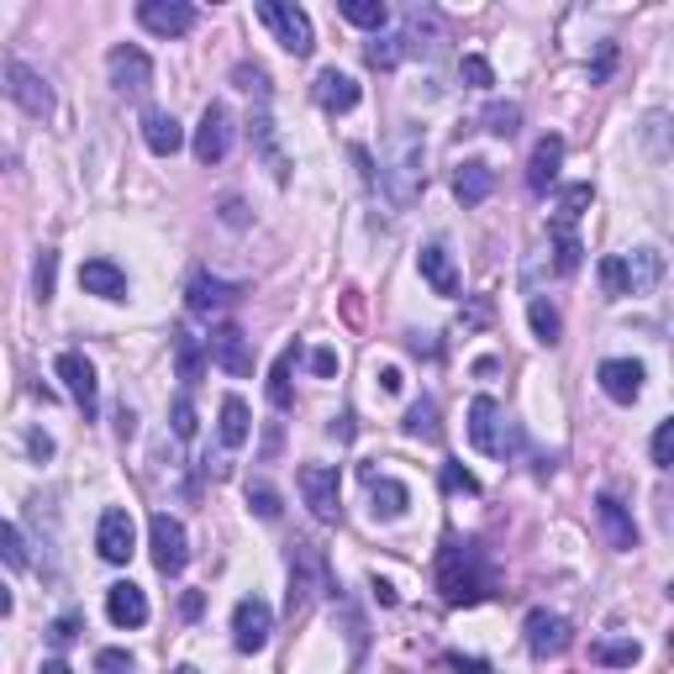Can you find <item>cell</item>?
I'll list each match as a JSON object with an SVG mask.
<instances>
[{
	"label": "cell",
	"mask_w": 674,
	"mask_h": 674,
	"mask_svg": "<svg viewBox=\"0 0 674 674\" xmlns=\"http://www.w3.org/2000/svg\"><path fill=\"white\" fill-rule=\"evenodd\" d=\"M438 590L448 606H480L496 590V564L480 543H448L438 554Z\"/></svg>",
	"instance_id": "obj_1"
},
{
	"label": "cell",
	"mask_w": 674,
	"mask_h": 674,
	"mask_svg": "<svg viewBox=\"0 0 674 674\" xmlns=\"http://www.w3.org/2000/svg\"><path fill=\"white\" fill-rule=\"evenodd\" d=\"M422 153H427V143H422V132H416V127H395V138L385 143L380 190H385V201L395 205V211H406V205H416V196H422V185H427V169H422Z\"/></svg>",
	"instance_id": "obj_2"
},
{
	"label": "cell",
	"mask_w": 674,
	"mask_h": 674,
	"mask_svg": "<svg viewBox=\"0 0 674 674\" xmlns=\"http://www.w3.org/2000/svg\"><path fill=\"white\" fill-rule=\"evenodd\" d=\"M470 442L485 453V459H506V453L522 448V433L506 422V411H500L490 395H480V401L470 406Z\"/></svg>",
	"instance_id": "obj_3"
},
{
	"label": "cell",
	"mask_w": 674,
	"mask_h": 674,
	"mask_svg": "<svg viewBox=\"0 0 674 674\" xmlns=\"http://www.w3.org/2000/svg\"><path fill=\"white\" fill-rule=\"evenodd\" d=\"M259 22L274 32V43L295 54V59H306L311 48H317V32H311V16L300 11V5H285V0H259Z\"/></svg>",
	"instance_id": "obj_4"
},
{
	"label": "cell",
	"mask_w": 674,
	"mask_h": 674,
	"mask_svg": "<svg viewBox=\"0 0 674 674\" xmlns=\"http://www.w3.org/2000/svg\"><path fill=\"white\" fill-rule=\"evenodd\" d=\"M327 590V558L317 543H295L291 548V616H306L311 601Z\"/></svg>",
	"instance_id": "obj_5"
},
{
	"label": "cell",
	"mask_w": 674,
	"mask_h": 674,
	"mask_svg": "<svg viewBox=\"0 0 674 674\" xmlns=\"http://www.w3.org/2000/svg\"><path fill=\"white\" fill-rule=\"evenodd\" d=\"M300 496L317 522H343V474L338 464H300Z\"/></svg>",
	"instance_id": "obj_6"
},
{
	"label": "cell",
	"mask_w": 674,
	"mask_h": 674,
	"mask_svg": "<svg viewBox=\"0 0 674 674\" xmlns=\"http://www.w3.org/2000/svg\"><path fill=\"white\" fill-rule=\"evenodd\" d=\"M0 90L27 111V117H54V90H48V80L37 74V69H27V63H0Z\"/></svg>",
	"instance_id": "obj_7"
},
{
	"label": "cell",
	"mask_w": 674,
	"mask_h": 674,
	"mask_svg": "<svg viewBox=\"0 0 674 674\" xmlns=\"http://www.w3.org/2000/svg\"><path fill=\"white\" fill-rule=\"evenodd\" d=\"M106 74H111V90L117 95H147V85H153V59H147L138 43H117L111 48V59H106Z\"/></svg>",
	"instance_id": "obj_8"
},
{
	"label": "cell",
	"mask_w": 674,
	"mask_h": 674,
	"mask_svg": "<svg viewBox=\"0 0 674 674\" xmlns=\"http://www.w3.org/2000/svg\"><path fill=\"white\" fill-rule=\"evenodd\" d=\"M147 543H153V564L164 569V575H179L185 564H190V537H185V522L169 517V511H158L153 522H147Z\"/></svg>",
	"instance_id": "obj_9"
},
{
	"label": "cell",
	"mask_w": 674,
	"mask_h": 674,
	"mask_svg": "<svg viewBox=\"0 0 674 674\" xmlns=\"http://www.w3.org/2000/svg\"><path fill=\"white\" fill-rule=\"evenodd\" d=\"M269 632H274V612H269V601L259 595H243L233 612V643L237 653H259L269 643Z\"/></svg>",
	"instance_id": "obj_10"
},
{
	"label": "cell",
	"mask_w": 674,
	"mask_h": 674,
	"mask_svg": "<svg viewBox=\"0 0 674 674\" xmlns=\"http://www.w3.org/2000/svg\"><path fill=\"white\" fill-rule=\"evenodd\" d=\"M196 158L201 164H222L227 158V147H233V111L222 106V100H211L201 111V127H196Z\"/></svg>",
	"instance_id": "obj_11"
},
{
	"label": "cell",
	"mask_w": 674,
	"mask_h": 674,
	"mask_svg": "<svg viewBox=\"0 0 674 674\" xmlns=\"http://www.w3.org/2000/svg\"><path fill=\"white\" fill-rule=\"evenodd\" d=\"M95 548H100L106 564H127V558L138 554V522H132V511L111 506L100 517V528H95Z\"/></svg>",
	"instance_id": "obj_12"
},
{
	"label": "cell",
	"mask_w": 674,
	"mask_h": 674,
	"mask_svg": "<svg viewBox=\"0 0 674 674\" xmlns=\"http://www.w3.org/2000/svg\"><path fill=\"white\" fill-rule=\"evenodd\" d=\"M59 380L69 385L74 406L85 411V416H95V406H100V385H95V364H90L85 353H74V348L59 353Z\"/></svg>",
	"instance_id": "obj_13"
},
{
	"label": "cell",
	"mask_w": 674,
	"mask_h": 674,
	"mask_svg": "<svg viewBox=\"0 0 674 674\" xmlns=\"http://www.w3.org/2000/svg\"><path fill=\"white\" fill-rule=\"evenodd\" d=\"M138 22L147 32H158V37H185V32L196 27V5L190 0H143L138 5Z\"/></svg>",
	"instance_id": "obj_14"
},
{
	"label": "cell",
	"mask_w": 674,
	"mask_h": 674,
	"mask_svg": "<svg viewBox=\"0 0 674 674\" xmlns=\"http://www.w3.org/2000/svg\"><path fill=\"white\" fill-rule=\"evenodd\" d=\"M205 358H211V364H222L227 375H248V369H253L248 338H243V327H233V322H222L211 338H205Z\"/></svg>",
	"instance_id": "obj_15"
},
{
	"label": "cell",
	"mask_w": 674,
	"mask_h": 674,
	"mask_svg": "<svg viewBox=\"0 0 674 674\" xmlns=\"http://www.w3.org/2000/svg\"><path fill=\"white\" fill-rule=\"evenodd\" d=\"M595 380H601V390L612 395L616 406H632V401L643 395V364H638V358H606V364L595 369Z\"/></svg>",
	"instance_id": "obj_16"
},
{
	"label": "cell",
	"mask_w": 674,
	"mask_h": 674,
	"mask_svg": "<svg viewBox=\"0 0 674 674\" xmlns=\"http://www.w3.org/2000/svg\"><path fill=\"white\" fill-rule=\"evenodd\" d=\"M569 643H575V638H569V622H564V616L543 612V606L528 616V648H532V659H558V653H564Z\"/></svg>",
	"instance_id": "obj_17"
},
{
	"label": "cell",
	"mask_w": 674,
	"mask_h": 674,
	"mask_svg": "<svg viewBox=\"0 0 674 674\" xmlns=\"http://www.w3.org/2000/svg\"><path fill=\"white\" fill-rule=\"evenodd\" d=\"M311 95H317V106L322 111H353L358 106V80L353 74H343V69H322L317 80H311Z\"/></svg>",
	"instance_id": "obj_18"
},
{
	"label": "cell",
	"mask_w": 674,
	"mask_h": 674,
	"mask_svg": "<svg viewBox=\"0 0 674 674\" xmlns=\"http://www.w3.org/2000/svg\"><path fill=\"white\" fill-rule=\"evenodd\" d=\"M80 291L100 295V300H127V274L111 259H85L80 264Z\"/></svg>",
	"instance_id": "obj_19"
},
{
	"label": "cell",
	"mask_w": 674,
	"mask_h": 674,
	"mask_svg": "<svg viewBox=\"0 0 674 674\" xmlns=\"http://www.w3.org/2000/svg\"><path fill=\"white\" fill-rule=\"evenodd\" d=\"M558 164H564V138H537V147H532V158H528V190L532 196H543L548 185L558 179Z\"/></svg>",
	"instance_id": "obj_20"
},
{
	"label": "cell",
	"mask_w": 674,
	"mask_h": 674,
	"mask_svg": "<svg viewBox=\"0 0 674 674\" xmlns=\"http://www.w3.org/2000/svg\"><path fill=\"white\" fill-rule=\"evenodd\" d=\"M490 190H496V169H490L485 158H464V164L453 169V196L464 205H480Z\"/></svg>",
	"instance_id": "obj_21"
},
{
	"label": "cell",
	"mask_w": 674,
	"mask_h": 674,
	"mask_svg": "<svg viewBox=\"0 0 674 674\" xmlns=\"http://www.w3.org/2000/svg\"><path fill=\"white\" fill-rule=\"evenodd\" d=\"M106 616L117 622V627H143L147 622V595L132 580H121V586L106 590Z\"/></svg>",
	"instance_id": "obj_22"
},
{
	"label": "cell",
	"mask_w": 674,
	"mask_h": 674,
	"mask_svg": "<svg viewBox=\"0 0 674 674\" xmlns=\"http://www.w3.org/2000/svg\"><path fill=\"white\" fill-rule=\"evenodd\" d=\"M364 480H369V500H375V517H385V522H395V517H406V506H411V490L401 485V480H380V474L364 464Z\"/></svg>",
	"instance_id": "obj_23"
},
{
	"label": "cell",
	"mask_w": 674,
	"mask_h": 674,
	"mask_svg": "<svg viewBox=\"0 0 674 674\" xmlns=\"http://www.w3.org/2000/svg\"><path fill=\"white\" fill-rule=\"evenodd\" d=\"M416 269H422V280L438 295H459V269H453V259L442 253L438 243H427V248L416 253Z\"/></svg>",
	"instance_id": "obj_24"
},
{
	"label": "cell",
	"mask_w": 674,
	"mask_h": 674,
	"mask_svg": "<svg viewBox=\"0 0 674 674\" xmlns=\"http://www.w3.org/2000/svg\"><path fill=\"white\" fill-rule=\"evenodd\" d=\"M143 143L158 153V158H169L185 147V127H179L169 111H143Z\"/></svg>",
	"instance_id": "obj_25"
},
{
	"label": "cell",
	"mask_w": 674,
	"mask_h": 674,
	"mask_svg": "<svg viewBox=\"0 0 674 674\" xmlns=\"http://www.w3.org/2000/svg\"><path fill=\"white\" fill-rule=\"evenodd\" d=\"M595 511H601V528L612 537V548H638V528H632V517H627V506L616 496H601L595 500Z\"/></svg>",
	"instance_id": "obj_26"
},
{
	"label": "cell",
	"mask_w": 674,
	"mask_h": 674,
	"mask_svg": "<svg viewBox=\"0 0 674 674\" xmlns=\"http://www.w3.org/2000/svg\"><path fill=\"white\" fill-rule=\"evenodd\" d=\"M237 300V291L233 285H222V280H211V274H196V280H190V311H196V317H211V311H222V306H233Z\"/></svg>",
	"instance_id": "obj_27"
},
{
	"label": "cell",
	"mask_w": 674,
	"mask_h": 674,
	"mask_svg": "<svg viewBox=\"0 0 674 674\" xmlns=\"http://www.w3.org/2000/svg\"><path fill=\"white\" fill-rule=\"evenodd\" d=\"M590 659L606 664V670H632V664L643 659V643H638V638H595V643H590Z\"/></svg>",
	"instance_id": "obj_28"
},
{
	"label": "cell",
	"mask_w": 674,
	"mask_h": 674,
	"mask_svg": "<svg viewBox=\"0 0 674 674\" xmlns=\"http://www.w3.org/2000/svg\"><path fill=\"white\" fill-rule=\"evenodd\" d=\"M216 433H222L227 448H243V442H248L253 422H248V401H243V395H227V401H222V422H216Z\"/></svg>",
	"instance_id": "obj_29"
},
{
	"label": "cell",
	"mask_w": 674,
	"mask_h": 674,
	"mask_svg": "<svg viewBox=\"0 0 674 674\" xmlns=\"http://www.w3.org/2000/svg\"><path fill=\"white\" fill-rule=\"evenodd\" d=\"M175 369L185 385H196L205 375V343L196 338V332H179L175 338Z\"/></svg>",
	"instance_id": "obj_30"
},
{
	"label": "cell",
	"mask_w": 674,
	"mask_h": 674,
	"mask_svg": "<svg viewBox=\"0 0 674 674\" xmlns=\"http://www.w3.org/2000/svg\"><path fill=\"white\" fill-rule=\"evenodd\" d=\"M406 433L422 442H438L442 438V422H438V401L433 395H422V401H411L406 411Z\"/></svg>",
	"instance_id": "obj_31"
},
{
	"label": "cell",
	"mask_w": 674,
	"mask_h": 674,
	"mask_svg": "<svg viewBox=\"0 0 674 674\" xmlns=\"http://www.w3.org/2000/svg\"><path fill=\"white\" fill-rule=\"evenodd\" d=\"M291 364H295V348H285L280 358H274V369H269V406H274V411H291L295 406Z\"/></svg>",
	"instance_id": "obj_32"
},
{
	"label": "cell",
	"mask_w": 674,
	"mask_h": 674,
	"mask_svg": "<svg viewBox=\"0 0 674 674\" xmlns=\"http://www.w3.org/2000/svg\"><path fill=\"white\" fill-rule=\"evenodd\" d=\"M590 201H595V190L590 185H569L564 196H558V222H554V233H569L580 216L590 211Z\"/></svg>",
	"instance_id": "obj_33"
},
{
	"label": "cell",
	"mask_w": 674,
	"mask_h": 674,
	"mask_svg": "<svg viewBox=\"0 0 674 674\" xmlns=\"http://www.w3.org/2000/svg\"><path fill=\"white\" fill-rule=\"evenodd\" d=\"M338 11H343V22H353V27H369V32H380L385 22H390V5H385V0H343Z\"/></svg>",
	"instance_id": "obj_34"
},
{
	"label": "cell",
	"mask_w": 674,
	"mask_h": 674,
	"mask_svg": "<svg viewBox=\"0 0 674 674\" xmlns=\"http://www.w3.org/2000/svg\"><path fill=\"white\" fill-rule=\"evenodd\" d=\"M627 269H632V295L653 291V280L664 274V259H659V248H638L632 259H627Z\"/></svg>",
	"instance_id": "obj_35"
},
{
	"label": "cell",
	"mask_w": 674,
	"mask_h": 674,
	"mask_svg": "<svg viewBox=\"0 0 674 674\" xmlns=\"http://www.w3.org/2000/svg\"><path fill=\"white\" fill-rule=\"evenodd\" d=\"M485 132H496V138H517V132H522V106H517V100H496V106H485Z\"/></svg>",
	"instance_id": "obj_36"
},
{
	"label": "cell",
	"mask_w": 674,
	"mask_h": 674,
	"mask_svg": "<svg viewBox=\"0 0 674 674\" xmlns=\"http://www.w3.org/2000/svg\"><path fill=\"white\" fill-rule=\"evenodd\" d=\"M601 291L612 295V300H622V295H632V269H627V259H622V253H612V259H601Z\"/></svg>",
	"instance_id": "obj_37"
},
{
	"label": "cell",
	"mask_w": 674,
	"mask_h": 674,
	"mask_svg": "<svg viewBox=\"0 0 674 674\" xmlns=\"http://www.w3.org/2000/svg\"><path fill=\"white\" fill-rule=\"evenodd\" d=\"M528 322H532V332H537V343H558V332H564V322H558V311L548 300H532Z\"/></svg>",
	"instance_id": "obj_38"
},
{
	"label": "cell",
	"mask_w": 674,
	"mask_h": 674,
	"mask_svg": "<svg viewBox=\"0 0 674 674\" xmlns=\"http://www.w3.org/2000/svg\"><path fill=\"white\" fill-rule=\"evenodd\" d=\"M248 506H253L264 522H274V517L285 511V506H280V490H274L269 480H248Z\"/></svg>",
	"instance_id": "obj_39"
},
{
	"label": "cell",
	"mask_w": 674,
	"mask_h": 674,
	"mask_svg": "<svg viewBox=\"0 0 674 674\" xmlns=\"http://www.w3.org/2000/svg\"><path fill=\"white\" fill-rule=\"evenodd\" d=\"M364 54H369V63H375V69H395V63L406 59V43H401V32H395V37H375Z\"/></svg>",
	"instance_id": "obj_40"
},
{
	"label": "cell",
	"mask_w": 674,
	"mask_h": 674,
	"mask_svg": "<svg viewBox=\"0 0 674 674\" xmlns=\"http://www.w3.org/2000/svg\"><path fill=\"white\" fill-rule=\"evenodd\" d=\"M0 558L11 564V569H27V543H22V532L11 528V522H0Z\"/></svg>",
	"instance_id": "obj_41"
},
{
	"label": "cell",
	"mask_w": 674,
	"mask_h": 674,
	"mask_svg": "<svg viewBox=\"0 0 674 674\" xmlns=\"http://www.w3.org/2000/svg\"><path fill=\"white\" fill-rule=\"evenodd\" d=\"M233 80L243 90H248V95H259V100H269V74L264 69H259V63H237L233 69Z\"/></svg>",
	"instance_id": "obj_42"
},
{
	"label": "cell",
	"mask_w": 674,
	"mask_h": 674,
	"mask_svg": "<svg viewBox=\"0 0 674 674\" xmlns=\"http://www.w3.org/2000/svg\"><path fill=\"white\" fill-rule=\"evenodd\" d=\"M554 243H558V274H575V269H580V237L575 233H554Z\"/></svg>",
	"instance_id": "obj_43"
},
{
	"label": "cell",
	"mask_w": 674,
	"mask_h": 674,
	"mask_svg": "<svg viewBox=\"0 0 674 674\" xmlns=\"http://www.w3.org/2000/svg\"><path fill=\"white\" fill-rule=\"evenodd\" d=\"M459 74H464V85H474V90H485V85H496V69L480 59V54H470V59L459 63Z\"/></svg>",
	"instance_id": "obj_44"
},
{
	"label": "cell",
	"mask_w": 674,
	"mask_h": 674,
	"mask_svg": "<svg viewBox=\"0 0 674 674\" xmlns=\"http://www.w3.org/2000/svg\"><path fill=\"white\" fill-rule=\"evenodd\" d=\"M95 674H132V653L127 648H100L95 653Z\"/></svg>",
	"instance_id": "obj_45"
},
{
	"label": "cell",
	"mask_w": 674,
	"mask_h": 674,
	"mask_svg": "<svg viewBox=\"0 0 674 674\" xmlns=\"http://www.w3.org/2000/svg\"><path fill=\"white\" fill-rule=\"evenodd\" d=\"M442 490H464V496H480V480H474L464 464H442Z\"/></svg>",
	"instance_id": "obj_46"
},
{
	"label": "cell",
	"mask_w": 674,
	"mask_h": 674,
	"mask_svg": "<svg viewBox=\"0 0 674 674\" xmlns=\"http://www.w3.org/2000/svg\"><path fill=\"white\" fill-rule=\"evenodd\" d=\"M653 464L659 470L674 464V422H659V433H653Z\"/></svg>",
	"instance_id": "obj_47"
},
{
	"label": "cell",
	"mask_w": 674,
	"mask_h": 674,
	"mask_svg": "<svg viewBox=\"0 0 674 674\" xmlns=\"http://www.w3.org/2000/svg\"><path fill=\"white\" fill-rule=\"evenodd\" d=\"M32 280H37V295L48 300V295H54V280H59V253L43 248V259H37V274H32Z\"/></svg>",
	"instance_id": "obj_48"
},
{
	"label": "cell",
	"mask_w": 674,
	"mask_h": 674,
	"mask_svg": "<svg viewBox=\"0 0 674 674\" xmlns=\"http://www.w3.org/2000/svg\"><path fill=\"white\" fill-rule=\"evenodd\" d=\"M169 416H175V438H196V427H201V422H196V406H190V395H179Z\"/></svg>",
	"instance_id": "obj_49"
},
{
	"label": "cell",
	"mask_w": 674,
	"mask_h": 674,
	"mask_svg": "<svg viewBox=\"0 0 674 674\" xmlns=\"http://www.w3.org/2000/svg\"><path fill=\"white\" fill-rule=\"evenodd\" d=\"M74 638H80V616H59V622L48 627V643L54 648H69Z\"/></svg>",
	"instance_id": "obj_50"
},
{
	"label": "cell",
	"mask_w": 674,
	"mask_h": 674,
	"mask_svg": "<svg viewBox=\"0 0 674 674\" xmlns=\"http://www.w3.org/2000/svg\"><path fill=\"white\" fill-rule=\"evenodd\" d=\"M311 375H322V380H327V375H338V353H332V348L311 353Z\"/></svg>",
	"instance_id": "obj_51"
},
{
	"label": "cell",
	"mask_w": 674,
	"mask_h": 674,
	"mask_svg": "<svg viewBox=\"0 0 674 674\" xmlns=\"http://www.w3.org/2000/svg\"><path fill=\"white\" fill-rule=\"evenodd\" d=\"M27 448H32V459H54V438L48 433H27Z\"/></svg>",
	"instance_id": "obj_52"
},
{
	"label": "cell",
	"mask_w": 674,
	"mask_h": 674,
	"mask_svg": "<svg viewBox=\"0 0 674 674\" xmlns=\"http://www.w3.org/2000/svg\"><path fill=\"white\" fill-rule=\"evenodd\" d=\"M401 385H406V375H401V369H380V390H385V395H395Z\"/></svg>",
	"instance_id": "obj_53"
},
{
	"label": "cell",
	"mask_w": 674,
	"mask_h": 674,
	"mask_svg": "<svg viewBox=\"0 0 674 674\" xmlns=\"http://www.w3.org/2000/svg\"><path fill=\"white\" fill-rule=\"evenodd\" d=\"M327 433H332L338 442H348L353 438V416H332V427H327Z\"/></svg>",
	"instance_id": "obj_54"
},
{
	"label": "cell",
	"mask_w": 674,
	"mask_h": 674,
	"mask_svg": "<svg viewBox=\"0 0 674 674\" xmlns=\"http://www.w3.org/2000/svg\"><path fill=\"white\" fill-rule=\"evenodd\" d=\"M612 43H606V48H601V59H595V74H590V80H606V74H612Z\"/></svg>",
	"instance_id": "obj_55"
},
{
	"label": "cell",
	"mask_w": 674,
	"mask_h": 674,
	"mask_svg": "<svg viewBox=\"0 0 674 674\" xmlns=\"http://www.w3.org/2000/svg\"><path fill=\"white\" fill-rule=\"evenodd\" d=\"M222 222H233V227H243V222H248V216H243V201H227V205H222Z\"/></svg>",
	"instance_id": "obj_56"
},
{
	"label": "cell",
	"mask_w": 674,
	"mask_h": 674,
	"mask_svg": "<svg viewBox=\"0 0 674 674\" xmlns=\"http://www.w3.org/2000/svg\"><path fill=\"white\" fill-rule=\"evenodd\" d=\"M375 595H380V606H395V590L385 586V580H375Z\"/></svg>",
	"instance_id": "obj_57"
},
{
	"label": "cell",
	"mask_w": 674,
	"mask_h": 674,
	"mask_svg": "<svg viewBox=\"0 0 674 674\" xmlns=\"http://www.w3.org/2000/svg\"><path fill=\"white\" fill-rule=\"evenodd\" d=\"M43 674H74V670H69L63 659H48V664H43Z\"/></svg>",
	"instance_id": "obj_58"
},
{
	"label": "cell",
	"mask_w": 674,
	"mask_h": 674,
	"mask_svg": "<svg viewBox=\"0 0 674 674\" xmlns=\"http://www.w3.org/2000/svg\"><path fill=\"white\" fill-rule=\"evenodd\" d=\"M459 674H496V670H490V664H480V659H470V664H464Z\"/></svg>",
	"instance_id": "obj_59"
},
{
	"label": "cell",
	"mask_w": 674,
	"mask_h": 674,
	"mask_svg": "<svg viewBox=\"0 0 674 674\" xmlns=\"http://www.w3.org/2000/svg\"><path fill=\"white\" fill-rule=\"evenodd\" d=\"M5 612H11V590L0 586V616H5Z\"/></svg>",
	"instance_id": "obj_60"
},
{
	"label": "cell",
	"mask_w": 674,
	"mask_h": 674,
	"mask_svg": "<svg viewBox=\"0 0 674 674\" xmlns=\"http://www.w3.org/2000/svg\"><path fill=\"white\" fill-rule=\"evenodd\" d=\"M175 674H196V670H175Z\"/></svg>",
	"instance_id": "obj_61"
}]
</instances>
